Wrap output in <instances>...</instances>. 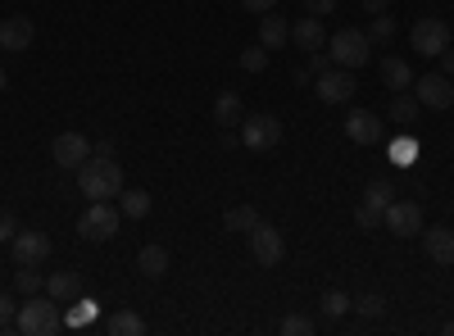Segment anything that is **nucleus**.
<instances>
[{
	"instance_id": "nucleus-35",
	"label": "nucleus",
	"mask_w": 454,
	"mask_h": 336,
	"mask_svg": "<svg viewBox=\"0 0 454 336\" xmlns=\"http://www.w3.org/2000/svg\"><path fill=\"white\" fill-rule=\"evenodd\" d=\"M14 232H19L14 214H10V209H0V246H10V241H14Z\"/></svg>"
},
{
	"instance_id": "nucleus-25",
	"label": "nucleus",
	"mask_w": 454,
	"mask_h": 336,
	"mask_svg": "<svg viewBox=\"0 0 454 336\" xmlns=\"http://www.w3.org/2000/svg\"><path fill=\"white\" fill-rule=\"evenodd\" d=\"M254 223H259V209L254 205H232V209L223 214V232H250Z\"/></svg>"
},
{
	"instance_id": "nucleus-41",
	"label": "nucleus",
	"mask_w": 454,
	"mask_h": 336,
	"mask_svg": "<svg viewBox=\"0 0 454 336\" xmlns=\"http://www.w3.org/2000/svg\"><path fill=\"white\" fill-rule=\"evenodd\" d=\"M436 59H441V73H445V78H454V46H445Z\"/></svg>"
},
{
	"instance_id": "nucleus-19",
	"label": "nucleus",
	"mask_w": 454,
	"mask_h": 336,
	"mask_svg": "<svg viewBox=\"0 0 454 336\" xmlns=\"http://www.w3.org/2000/svg\"><path fill=\"white\" fill-rule=\"evenodd\" d=\"M346 137L355 145H372L377 137H382V128H377V119L368 114V109H350V119H346Z\"/></svg>"
},
{
	"instance_id": "nucleus-20",
	"label": "nucleus",
	"mask_w": 454,
	"mask_h": 336,
	"mask_svg": "<svg viewBox=\"0 0 454 336\" xmlns=\"http://www.w3.org/2000/svg\"><path fill=\"white\" fill-rule=\"evenodd\" d=\"M137 273L150 277V282H160L168 273V250L164 246H141L137 250Z\"/></svg>"
},
{
	"instance_id": "nucleus-27",
	"label": "nucleus",
	"mask_w": 454,
	"mask_h": 336,
	"mask_svg": "<svg viewBox=\"0 0 454 336\" xmlns=\"http://www.w3.org/2000/svg\"><path fill=\"white\" fill-rule=\"evenodd\" d=\"M395 32H400V23H395L391 14H372L368 42H372V46H391V42H395Z\"/></svg>"
},
{
	"instance_id": "nucleus-43",
	"label": "nucleus",
	"mask_w": 454,
	"mask_h": 336,
	"mask_svg": "<svg viewBox=\"0 0 454 336\" xmlns=\"http://www.w3.org/2000/svg\"><path fill=\"white\" fill-rule=\"evenodd\" d=\"M291 78H295V87H309V82H314V73H309V68H295Z\"/></svg>"
},
{
	"instance_id": "nucleus-28",
	"label": "nucleus",
	"mask_w": 454,
	"mask_h": 336,
	"mask_svg": "<svg viewBox=\"0 0 454 336\" xmlns=\"http://www.w3.org/2000/svg\"><path fill=\"white\" fill-rule=\"evenodd\" d=\"M318 305H323V318L336 323V318H346V314H350V295H346V291H323V301H318Z\"/></svg>"
},
{
	"instance_id": "nucleus-21",
	"label": "nucleus",
	"mask_w": 454,
	"mask_h": 336,
	"mask_svg": "<svg viewBox=\"0 0 454 336\" xmlns=\"http://www.w3.org/2000/svg\"><path fill=\"white\" fill-rule=\"evenodd\" d=\"M419 109H423V100L413 96V91H395L387 114H391V123H395V128H409V123H419Z\"/></svg>"
},
{
	"instance_id": "nucleus-22",
	"label": "nucleus",
	"mask_w": 454,
	"mask_h": 336,
	"mask_svg": "<svg viewBox=\"0 0 454 336\" xmlns=\"http://www.w3.org/2000/svg\"><path fill=\"white\" fill-rule=\"evenodd\" d=\"M241 119H246L241 96H237V91H223V96L214 100V123H218V128H241Z\"/></svg>"
},
{
	"instance_id": "nucleus-29",
	"label": "nucleus",
	"mask_w": 454,
	"mask_h": 336,
	"mask_svg": "<svg viewBox=\"0 0 454 336\" xmlns=\"http://www.w3.org/2000/svg\"><path fill=\"white\" fill-rule=\"evenodd\" d=\"M87 323H96V301L78 295V301H73V309L64 314V327H87Z\"/></svg>"
},
{
	"instance_id": "nucleus-3",
	"label": "nucleus",
	"mask_w": 454,
	"mask_h": 336,
	"mask_svg": "<svg viewBox=\"0 0 454 336\" xmlns=\"http://www.w3.org/2000/svg\"><path fill=\"white\" fill-rule=\"evenodd\" d=\"M327 55H332L336 68H350L355 73V68H364L372 59V42H368L364 27H336L327 36Z\"/></svg>"
},
{
	"instance_id": "nucleus-16",
	"label": "nucleus",
	"mask_w": 454,
	"mask_h": 336,
	"mask_svg": "<svg viewBox=\"0 0 454 336\" xmlns=\"http://www.w3.org/2000/svg\"><path fill=\"white\" fill-rule=\"evenodd\" d=\"M82 286H87V282H82L78 269H59V273L46 277V295H51L55 305H73V301L82 295Z\"/></svg>"
},
{
	"instance_id": "nucleus-33",
	"label": "nucleus",
	"mask_w": 454,
	"mask_h": 336,
	"mask_svg": "<svg viewBox=\"0 0 454 336\" xmlns=\"http://www.w3.org/2000/svg\"><path fill=\"white\" fill-rule=\"evenodd\" d=\"M278 332H282V336H314V318H309V314H286Z\"/></svg>"
},
{
	"instance_id": "nucleus-24",
	"label": "nucleus",
	"mask_w": 454,
	"mask_h": 336,
	"mask_svg": "<svg viewBox=\"0 0 454 336\" xmlns=\"http://www.w3.org/2000/svg\"><path fill=\"white\" fill-rule=\"evenodd\" d=\"M105 332H109V336H141V332H145V318L132 314V309H119L114 318H105Z\"/></svg>"
},
{
	"instance_id": "nucleus-39",
	"label": "nucleus",
	"mask_w": 454,
	"mask_h": 336,
	"mask_svg": "<svg viewBox=\"0 0 454 336\" xmlns=\"http://www.w3.org/2000/svg\"><path fill=\"white\" fill-rule=\"evenodd\" d=\"M14 314H19V309L10 305V295L0 291V327H10V323H14Z\"/></svg>"
},
{
	"instance_id": "nucleus-31",
	"label": "nucleus",
	"mask_w": 454,
	"mask_h": 336,
	"mask_svg": "<svg viewBox=\"0 0 454 336\" xmlns=\"http://www.w3.org/2000/svg\"><path fill=\"white\" fill-rule=\"evenodd\" d=\"M350 309H359V318H382L387 314V301H382V295H377V291H368V295H359V301H350Z\"/></svg>"
},
{
	"instance_id": "nucleus-38",
	"label": "nucleus",
	"mask_w": 454,
	"mask_h": 336,
	"mask_svg": "<svg viewBox=\"0 0 454 336\" xmlns=\"http://www.w3.org/2000/svg\"><path fill=\"white\" fill-rule=\"evenodd\" d=\"M246 5V14H269V10H278V0H241Z\"/></svg>"
},
{
	"instance_id": "nucleus-9",
	"label": "nucleus",
	"mask_w": 454,
	"mask_h": 336,
	"mask_svg": "<svg viewBox=\"0 0 454 336\" xmlns=\"http://www.w3.org/2000/svg\"><path fill=\"white\" fill-rule=\"evenodd\" d=\"M282 141V119L278 114H250L241 119V145L246 151H273Z\"/></svg>"
},
{
	"instance_id": "nucleus-45",
	"label": "nucleus",
	"mask_w": 454,
	"mask_h": 336,
	"mask_svg": "<svg viewBox=\"0 0 454 336\" xmlns=\"http://www.w3.org/2000/svg\"><path fill=\"white\" fill-rule=\"evenodd\" d=\"M445 336H454V318H450V323H445Z\"/></svg>"
},
{
	"instance_id": "nucleus-17",
	"label": "nucleus",
	"mask_w": 454,
	"mask_h": 336,
	"mask_svg": "<svg viewBox=\"0 0 454 336\" xmlns=\"http://www.w3.org/2000/svg\"><path fill=\"white\" fill-rule=\"evenodd\" d=\"M291 42L300 46V51H323L327 46V27H323V19H314V14H305L300 23H291Z\"/></svg>"
},
{
	"instance_id": "nucleus-7",
	"label": "nucleus",
	"mask_w": 454,
	"mask_h": 336,
	"mask_svg": "<svg viewBox=\"0 0 454 336\" xmlns=\"http://www.w3.org/2000/svg\"><path fill=\"white\" fill-rule=\"evenodd\" d=\"M78 232H82V241H109V237H119V209H114L109 200H91L87 214L78 218Z\"/></svg>"
},
{
	"instance_id": "nucleus-5",
	"label": "nucleus",
	"mask_w": 454,
	"mask_h": 336,
	"mask_svg": "<svg viewBox=\"0 0 454 336\" xmlns=\"http://www.w3.org/2000/svg\"><path fill=\"white\" fill-rule=\"evenodd\" d=\"M450 36H454V32H450V23H445V19H436V14H423L419 23L409 27V46L419 51V55H427V59H436V55L450 46Z\"/></svg>"
},
{
	"instance_id": "nucleus-42",
	"label": "nucleus",
	"mask_w": 454,
	"mask_h": 336,
	"mask_svg": "<svg viewBox=\"0 0 454 336\" xmlns=\"http://www.w3.org/2000/svg\"><path fill=\"white\" fill-rule=\"evenodd\" d=\"M359 5H364V14H387L391 0H359Z\"/></svg>"
},
{
	"instance_id": "nucleus-32",
	"label": "nucleus",
	"mask_w": 454,
	"mask_h": 336,
	"mask_svg": "<svg viewBox=\"0 0 454 336\" xmlns=\"http://www.w3.org/2000/svg\"><path fill=\"white\" fill-rule=\"evenodd\" d=\"M413 160H419V145H413V137H395V141H391V164L409 168Z\"/></svg>"
},
{
	"instance_id": "nucleus-18",
	"label": "nucleus",
	"mask_w": 454,
	"mask_h": 336,
	"mask_svg": "<svg viewBox=\"0 0 454 336\" xmlns=\"http://www.w3.org/2000/svg\"><path fill=\"white\" fill-rule=\"evenodd\" d=\"M286 42H291V23L282 14H273V10L259 14V46L263 51H282Z\"/></svg>"
},
{
	"instance_id": "nucleus-40",
	"label": "nucleus",
	"mask_w": 454,
	"mask_h": 336,
	"mask_svg": "<svg viewBox=\"0 0 454 336\" xmlns=\"http://www.w3.org/2000/svg\"><path fill=\"white\" fill-rule=\"evenodd\" d=\"M91 155H100V160H114V155H119V145H114V141H96V145H91Z\"/></svg>"
},
{
	"instance_id": "nucleus-36",
	"label": "nucleus",
	"mask_w": 454,
	"mask_h": 336,
	"mask_svg": "<svg viewBox=\"0 0 454 336\" xmlns=\"http://www.w3.org/2000/svg\"><path fill=\"white\" fill-rule=\"evenodd\" d=\"M309 73H314V78H318V73H327L332 68V55H327V46L323 51H309V64H305Z\"/></svg>"
},
{
	"instance_id": "nucleus-46",
	"label": "nucleus",
	"mask_w": 454,
	"mask_h": 336,
	"mask_svg": "<svg viewBox=\"0 0 454 336\" xmlns=\"http://www.w3.org/2000/svg\"><path fill=\"white\" fill-rule=\"evenodd\" d=\"M450 46H454V36H450Z\"/></svg>"
},
{
	"instance_id": "nucleus-37",
	"label": "nucleus",
	"mask_w": 454,
	"mask_h": 336,
	"mask_svg": "<svg viewBox=\"0 0 454 336\" xmlns=\"http://www.w3.org/2000/svg\"><path fill=\"white\" fill-rule=\"evenodd\" d=\"M332 10H336V0H305V14H314V19H323Z\"/></svg>"
},
{
	"instance_id": "nucleus-2",
	"label": "nucleus",
	"mask_w": 454,
	"mask_h": 336,
	"mask_svg": "<svg viewBox=\"0 0 454 336\" xmlns=\"http://www.w3.org/2000/svg\"><path fill=\"white\" fill-rule=\"evenodd\" d=\"M14 327L23 336H55V332H64V314H59V305L51 301V295L36 291V295H27V305H19Z\"/></svg>"
},
{
	"instance_id": "nucleus-6",
	"label": "nucleus",
	"mask_w": 454,
	"mask_h": 336,
	"mask_svg": "<svg viewBox=\"0 0 454 336\" xmlns=\"http://www.w3.org/2000/svg\"><path fill=\"white\" fill-rule=\"evenodd\" d=\"M246 237H250V254H254V264H263V269H278V264H282L286 241H282V232L273 228V223H263V218H259Z\"/></svg>"
},
{
	"instance_id": "nucleus-15",
	"label": "nucleus",
	"mask_w": 454,
	"mask_h": 336,
	"mask_svg": "<svg viewBox=\"0 0 454 336\" xmlns=\"http://www.w3.org/2000/svg\"><path fill=\"white\" fill-rule=\"evenodd\" d=\"M419 237H423V250H427V259H432V264H441V269H454V232L445 228V223H441V228H423Z\"/></svg>"
},
{
	"instance_id": "nucleus-11",
	"label": "nucleus",
	"mask_w": 454,
	"mask_h": 336,
	"mask_svg": "<svg viewBox=\"0 0 454 336\" xmlns=\"http://www.w3.org/2000/svg\"><path fill=\"white\" fill-rule=\"evenodd\" d=\"M51 160L64 168V173H78L87 160H91V141L82 132H59L55 145H51Z\"/></svg>"
},
{
	"instance_id": "nucleus-8",
	"label": "nucleus",
	"mask_w": 454,
	"mask_h": 336,
	"mask_svg": "<svg viewBox=\"0 0 454 336\" xmlns=\"http://www.w3.org/2000/svg\"><path fill=\"white\" fill-rule=\"evenodd\" d=\"M314 91H318L323 105H350L355 91H359V82H355L350 68H336V64H332L327 73H318V78H314Z\"/></svg>"
},
{
	"instance_id": "nucleus-44",
	"label": "nucleus",
	"mask_w": 454,
	"mask_h": 336,
	"mask_svg": "<svg viewBox=\"0 0 454 336\" xmlns=\"http://www.w3.org/2000/svg\"><path fill=\"white\" fill-rule=\"evenodd\" d=\"M5 87H10V82H5V68H0V91H5Z\"/></svg>"
},
{
	"instance_id": "nucleus-14",
	"label": "nucleus",
	"mask_w": 454,
	"mask_h": 336,
	"mask_svg": "<svg viewBox=\"0 0 454 336\" xmlns=\"http://www.w3.org/2000/svg\"><path fill=\"white\" fill-rule=\"evenodd\" d=\"M32 36H36V27H32V19H27V14H10V19H0V51L23 55V51L32 46Z\"/></svg>"
},
{
	"instance_id": "nucleus-10",
	"label": "nucleus",
	"mask_w": 454,
	"mask_h": 336,
	"mask_svg": "<svg viewBox=\"0 0 454 336\" xmlns=\"http://www.w3.org/2000/svg\"><path fill=\"white\" fill-rule=\"evenodd\" d=\"M382 228L391 237H419L427 223H423V205L419 200H391L387 214H382Z\"/></svg>"
},
{
	"instance_id": "nucleus-30",
	"label": "nucleus",
	"mask_w": 454,
	"mask_h": 336,
	"mask_svg": "<svg viewBox=\"0 0 454 336\" xmlns=\"http://www.w3.org/2000/svg\"><path fill=\"white\" fill-rule=\"evenodd\" d=\"M42 286H46L42 269H27V264H19V273H14V291H19V295H36Z\"/></svg>"
},
{
	"instance_id": "nucleus-1",
	"label": "nucleus",
	"mask_w": 454,
	"mask_h": 336,
	"mask_svg": "<svg viewBox=\"0 0 454 336\" xmlns=\"http://www.w3.org/2000/svg\"><path fill=\"white\" fill-rule=\"evenodd\" d=\"M78 186H82V196H91V200H114V196L123 191V164L91 155V160L78 168Z\"/></svg>"
},
{
	"instance_id": "nucleus-23",
	"label": "nucleus",
	"mask_w": 454,
	"mask_h": 336,
	"mask_svg": "<svg viewBox=\"0 0 454 336\" xmlns=\"http://www.w3.org/2000/svg\"><path fill=\"white\" fill-rule=\"evenodd\" d=\"M382 82H387L391 91H409V87H413V68H409V59L387 55V59H382Z\"/></svg>"
},
{
	"instance_id": "nucleus-13",
	"label": "nucleus",
	"mask_w": 454,
	"mask_h": 336,
	"mask_svg": "<svg viewBox=\"0 0 454 336\" xmlns=\"http://www.w3.org/2000/svg\"><path fill=\"white\" fill-rule=\"evenodd\" d=\"M413 96H419L427 109H450L454 105V87L445 73H423V78H413Z\"/></svg>"
},
{
	"instance_id": "nucleus-12",
	"label": "nucleus",
	"mask_w": 454,
	"mask_h": 336,
	"mask_svg": "<svg viewBox=\"0 0 454 336\" xmlns=\"http://www.w3.org/2000/svg\"><path fill=\"white\" fill-rule=\"evenodd\" d=\"M10 254H14V269H19V264L42 269L46 259H51V237H46V232H14Z\"/></svg>"
},
{
	"instance_id": "nucleus-34",
	"label": "nucleus",
	"mask_w": 454,
	"mask_h": 336,
	"mask_svg": "<svg viewBox=\"0 0 454 336\" xmlns=\"http://www.w3.org/2000/svg\"><path fill=\"white\" fill-rule=\"evenodd\" d=\"M241 68H246V73H263V68H269V51H263V46L241 51Z\"/></svg>"
},
{
	"instance_id": "nucleus-26",
	"label": "nucleus",
	"mask_w": 454,
	"mask_h": 336,
	"mask_svg": "<svg viewBox=\"0 0 454 336\" xmlns=\"http://www.w3.org/2000/svg\"><path fill=\"white\" fill-rule=\"evenodd\" d=\"M119 214L123 218H145L150 214V196L137 191V186H123V191H119Z\"/></svg>"
},
{
	"instance_id": "nucleus-4",
	"label": "nucleus",
	"mask_w": 454,
	"mask_h": 336,
	"mask_svg": "<svg viewBox=\"0 0 454 336\" xmlns=\"http://www.w3.org/2000/svg\"><path fill=\"white\" fill-rule=\"evenodd\" d=\"M391 200H395V186H391V182H368V186H364V200H359V209H355V228H359V232L382 228V214H387Z\"/></svg>"
}]
</instances>
